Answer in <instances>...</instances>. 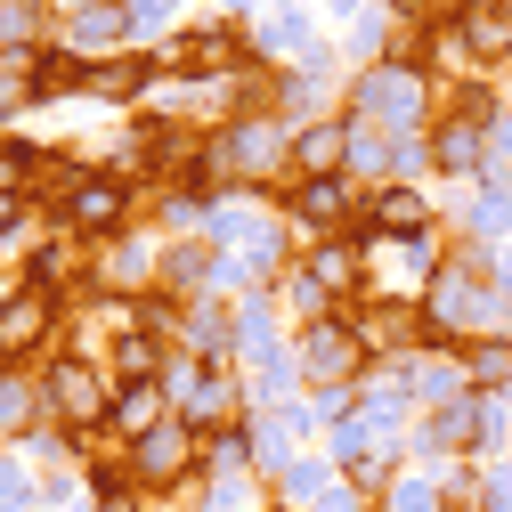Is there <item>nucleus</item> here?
I'll use <instances>...</instances> for the list:
<instances>
[{
    "label": "nucleus",
    "mask_w": 512,
    "mask_h": 512,
    "mask_svg": "<svg viewBox=\"0 0 512 512\" xmlns=\"http://www.w3.org/2000/svg\"><path fill=\"white\" fill-rule=\"evenodd\" d=\"M196 464H204V431L187 423V415H171V423H155L147 439H131V488H171V480H196Z\"/></svg>",
    "instance_id": "1"
},
{
    "label": "nucleus",
    "mask_w": 512,
    "mask_h": 512,
    "mask_svg": "<svg viewBox=\"0 0 512 512\" xmlns=\"http://www.w3.org/2000/svg\"><path fill=\"white\" fill-rule=\"evenodd\" d=\"M9 293H17V285H9V277H0V301H9Z\"/></svg>",
    "instance_id": "22"
},
{
    "label": "nucleus",
    "mask_w": 512,
    "mask_h": 512,
    "mask_svg": "<svg viewBox=\"0 0 512 512\" xmlns=\"http://www.w3.org/2000/svg\"><path fill=\"white\" fill-rule=\"evenodd\" d=\"M9 374H17V366H9V358H0V382H9Z\"/></svg>",
    "instance_id": "23"
},
{
    "label": "nucleus",
    "mask_w": 512,
    "mask_h": 512,
    "mask_svg": "<svg viewBox=\"0 0 512 512\" xmlns=\"http://www.w3.org/2000/svg\"><path fill=\"white\" fill-rule=\"evenodd\" d=\"M98 512H147V504H139V488L122 472H98Z\"/></svg>",
    "instance_id": "17"
},
{
    "label": "nucleus",
    "mask_w": 512,
    "mask_h": 512,
    "mask_svg": "<svg viewBox=\"0 0 512 512\" xmlns=\"http://www.w3.org/2000/svg\"><path fill=\"white\" fill-rule=\"evenodd\" d=\"M350 163V122H301L293 131V179H342Z\"/></svg>",
    "instance_id": "6"
},
{
    "label": "nucleus",
    "mask_w": 512,
    "mask_h": 512,
    "mask_svg": "<svg viewBox=\"0 0 512 512\" xmlns=\"http://www.w3.org/2000/svg\"><path fill=\"white\" fill-rule=\"evenodd\" d=\"M301 374H309V382L366 374V350H358V334L342 326V317H326V326H309V334H301Z\"/></svg>",
    "instance_id": "4"
},
{
    "label": "nucleus",
    "mask_w": 512,
    "mask_h": 512,
    "mask_svg": "<svg viewBox=\"0 0 512 512\" xmlns=\"http://www.w3.org/2000/svg\"><path fill=\"white\" fill-rule=\"evenodd\" d=\"M366 252H374V236H366V228H358V236H350V244H309V261H301V269H309V277H317V285H326V293H334V301H342V293H350V285H366Z\"/></svg>",
    "instance_id": "8"
},
{
    "label": "nucleus",
    "mask_w": 512,
    "mask_h": 512,
    "mask_svg": "<svg viewBox=\"0 0 512 512\" xmlns=\"http://www.w3.org/2000/svg\"><path fill=\"white\" fill-rule=\"evenodd\" d=\"M163 277H171V285H196V277H204V244H179V252H163Z\"/></svg>",
    "instance_id": "18"
},
{
    "label": "nucleus",
    "mask_w": 512,
    "mask_h": 512,
    "mask_svg": "<svg viewBox=\"0 0 512 512\" xmlns=\"http://www.w3.org/2000/svg\"><path fill=\"white\" fill-rule=\"evenodd\" d=\"M122 220H131V179H114V171H90V179L74 187V204L57 212V228H74V236H90V244L122 236Z\"/></svg>",
    "instance_id": "2"
},
{
    "label": "nucleus",
    "mask_w": 512,
    "mask_h": 512,
    "mask_svg": "<svg viewBox=\"0 0 512 512\" xmlns=\"http://www.w3.org/2000/svg\"><path fill=\"white\" fill-rule=\"evenodd\" d=\"M33 407H49V382H33V374L17 366L9 382H0V431H25V423H33Z\"/></svg>",
    "instance_id": "13"
},
{
    "label": "nucleus",
    "mask_w": 512,
    "mask_h": 512,
    "mask_svg": "<svg viewBox=\"0 0 512 512\" xmlns=\"http://www.w3.org/2000/svg\"><path fill=\"white\" fill-rule=\"evenodd\" d=\"M480 155H488V114H447L439 131H431V163L439 171H480Z\"/></svg>",
    "instance_id": "7"
},
{
    "label": "nucleus",
    "mask_w": 512,
    "mask_h": 512,
    "mask_svg": "<svg viewBox=\"0 0 512 512\" xmlns=\"http://www.w3.org/2000/svg\"><path fill=\"white\" fill-rule=\"evenodd\" d=\"M456 41L480 57V66H496V57H512V17L504 9H464L456 17Z\"/></svg>",
    "instance_id": "11"
},
{
    "label": "nucleus",
    "mask_w": 512,
    "mask_h": 512,
    "mask_svg": "<svg viewBox=\"0 0 512 512\" xmlns=\"http://www.w3.org/2000/svg\"><path fill=\"white\" fill-rule=\"evenodd\" d=\"M155 423H171V382L163 374H147V382H122L114 391V415H106V431L131 447V439H147Z\"/></svg>",
    "instance_id": "5"
},
{
    "label": "nucleus",
    "mask_w": 512,
    "mask_h": 512,
    "mask_svg": "<svg viewBox=\"0 0 512 512\" xmlns=\"http://www.w3.org/2000/svg\"><path fill=\"white\" fill-rule=\"evenodd\" d=\"M358 228H366L374 244H382V236H423V228H431V212H423L415 187H382V196L366 204V220H358Z\"/></svg>",
    "instance_id": "9"
},
{
    "label": "nucleus",
    "mask_w": 512,
    "mask_h": 512,
    "mask_svg": "<svg viewBox=\"0 0 512 512\" xmlns=\"http://www.w3.org/2000/svg\"><path fill=\"white\" fill-rule=\"evenodd\" d=\"M277 301H285V309H293V317H301V326H326V317H342V309H326V301H334V293H326V285H317V277H309V269H293V277H285V285H277Z\"/></svg>",
    "instance_id": "14"
},
{
    "label": "nucleus",
    "mask_w": 512,
    "mask_h": 512,
    "mask_svg": "<svg viewBox=\"0 0 512 512\" xmlns=\"http://www.w3.org/2000/svg\"><path fill=\"white\" fill-rule=\"evenodd\" d=\"M57 309H66V301H57L49 285H17L9 301H0V358H25L33 342H49V326H57Z\"/></svg>",
    "instance_id": "3"
},
{
    "label": "nucleus",
    "mask_w": 512,
    "mask_h": 512,
    "mask_svg": "<svg viewBox=\"0 0 512 512\" xmlns=\"http://www.w3.org/2000/svg\"><path fill=\"white\" fill-rule=\"evenodd\" d=\"M25 212H33V196H0V244L25 228Z\"/></svg>",
    "instance_id": "20"
},
{
    "label": "nucleus",
    "mask_w": 512,
    "mask_h": 512,
    "mask_svg": "<svg viewBox=\"0 0 512 512\" xmlns=\"http://www.w3.org/2000/svg\"><path fill=\"white\" fill-rule=\"evenodd\" d=\"M41 155H49V147H17V139H0V196H25L33 171H41Z\"/></svg>",
    "instance_id": "16"
},
{
    "label": "nucleus",
    "mask_w": 512,
    "mask_h": 512,
    "mask_svg": "<svg viewBox=\"0 0 512 512\" xmlns=\"http://www.w3.org/2000/svg\"><path fill=\"white\" fill-rule=\"evenodd\" d=\"M122 33H131V9H122V0H106V9H82V17H74V49H82V57H90V49H98V57L122 49Z\"/></svg>",
    "instance_id": "12"
},
{
    "label": "nucleus",
    "mask_w": 512,
    "mask_h": 512,
    "mask_svg": "<svg viewBox=\"0 0 512 512\" xmlns=\"http://www.w3.org/2000/svg\"><path fill=\"white\" fill-rule=\"evenodd\" d=\"M285 196H293V220H309V228H342L350 220V179H293Z\"/></svg>",
    "instance_id": "10"
},
{
    "label": "nucleus",
    "mask_w": 512,
    "mask_h": 512,
    "mask_svg": "<svg viewBox=\"0 0 512 512\" xmlns=\"http://www.w3.org/2000/svg\"><path fill=\"white\" fill-rule=\"evenodd\" d=\"M464 382H472V391H504V382H512V342H480L464 358Z\"/></svg>",
    "instance_id": "15"
},
{
    "label": "nucleus",
    "mask_w": 512,
    "mask_h": 512,
    "mask_svg": "<svg viewBox=\"0 0 512 512\" xmlns=\"http://www.w3.org/2000/svg\"><path fill=\"white\" fill-rule=\"evenodd\" d=\"M464 9H504V0H464Z\"/></svg>",
    "instance_id": "21"
},
{
    "label": "nucleus",
    "mask_w": 512,
    "mask_h": 512,
    "mask_svg": "<svg viewBox=\"0 0 512 512\" xmlns=\"http://www.w3.org/2000/svg\"><path fill=\"white\" fill-rule=\"evenodd\" d=\"M391 512H439V496L423 480H391Z\"/></svg>",
    "instance_id": "19"
}]
</instances>
